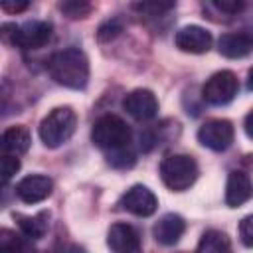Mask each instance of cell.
<instances>
[{
    "mask_svg": "<svg viewBox=\"0 0 253 253\" xmlns=\"http://www.w3.org/2000/svg\"><path fill=\"white\" fill-rule=\"evenodd\" d=\"M107 245L111 253H142L140 235L130 223H113L107 231Z\"/></svg>",
    "mask_w": 253,
    "mask_h": 253,
    "instance_id": "10",
    "label": "cell"
},
{
    "mask_svg": "<svg viewBox=\"0 0 253 253\" xmlns=\"http://www.w3.org/2000/svg\"><path fill=\"white\" fill-rule=\"evenodd\" d=\"M253 196V182L241 170H231L225 182V204L229 208H239Z\"/></svg>",
    "mask_w": 253,
    "mask_h": 253,
    "instance_id": "14",
    "label": "cell"
},
{
    "mask_svg": "<svg viewBox=\"0 0 253 253\" xmlns=\"http://www.w3.org/2000/svg\"><path fill=\"white\" fill-rule=\"evenodd\" d=\"M247 87H249V91H253V67L247 73Z\"/></svg>",
    "mask_w": 253,
    "mask_h": 253,
    "instance_id": "30",
    "label": "cell"
},
{
    "mask_svg": "<svg viewBox=\"0 0 253 253\" xmlns=\"http://www.w3.org/2000/svg\"><path fill=\"white\" fill-rule=\"evenodd\" d=\"M217 51L229 59H241L253 53V26L221 34L217 40Z\"/></svg>",
    "mask_w": 253,
    "mask_h": 253,
    "instance_id": "8",
    "label": "cell"
},
{
    "mask_svg": "<svg viewBox=\"0 0 253 253\" xmlns=\"http://www.w3.org/2000/svg\"><path fill=\"white\" fill-rule=\"evenodd\" d=\"M134 162H136V154L132 152L130 146H125V148L107 152V164L113 166V168H121V170H125V168L134 166Z\"/></svg>",
    "mask_w": 253,
    "mask_h": 253,
    "instance_id": "20",
    "label": "cell"
},
{
    "mask_svg": "<svg viewBox=\"0 0 253 253\" xmlns=\"http://www.w3.org/2000/svg\"><path fill=\"white\" fill-rule=\"evenodd\" d=\"M18 170H20V158L12 156V154H2V180H4V184H8Z\"/></svg>",
    "mask_w": 253,
    "mask_h": 253,
    "instance_id": "25",
    "label": "cell"
},
{
    "mask_svg": "<svg viewBox=\"0 0 253 253\" xmlns=\"http://www.w3.org/2000/svg\"><path fill=\"white\" fill-rule=\"evenodd\" d=\"M239 237L245 247H253V213L245 215L239 221Z\"/></svg>",
    "mask_w": 253,
    "mask_h": 253,
    "instance_id": "26",
    "label": "cell"
},
{
    "mask_svg": "<svg viewBox=\"0 0 253 253\" xmlns=\"http://www.w3.org/2000/svg\"><path fill=\"white\" fill-rule=\"evenodd\" d=\"M30 6V2H16V0H4L0 4V8L8 14H18V12H24L26 8Z\"/></svg>",
    "mask_w": 253,
    "mask_h": 253,
    "instance_id": "27",
    "label": "cell"
},
{
    "mask_svg": "<svg viewBox=\"0 0 253 253\" xmlns=\"http://www.w3.org/2000/svg\"><path fill=\"white\" fill-rule=\"evenodd\" d=\"M176 4L174 2H136V4H132V8L140 14V16H144V18H160L162 14H166L168 10H172Z\"/></svg>",
    "mask_w": 253,
    "mask_h": 253,
    "instance_id": "21",
    "label": "cell"
},
{
    "mask_svg": "<svg viewBox=\"0 0 253 253\" xmlns=\"http://www.w3.org/2000/svg\"><path fill=\"white\" fill-rule=\"evenodd\" d=\"M55 253H85V249L83 247H77V245H63Z\"/></svg>",
    "mask_w": 253,
    "mask_h": 253,
    "instance_id": "29",
    "label": "cell"
},
{
    "mask_svg": "<svg viewBox=\"0 0 253 253\" xmlns=\"http://www.w3.org/2000/svg\"><path fill=\"white\" fill-rule=\"evenodd\" d=\"M51 34H53V26L49 22L32 20V22H26L24 26H18L14 45L24 49H38L51 40Z\"/></svg>",
    "mask_w": 253,
    "mask_h": 253,
    "instance_id": "12",
    "label": "cell"
},
{
    "mask_svg": "<svg viewBox=\"0 0 253 253\" xmlns=\"http://www.w3.org/2000/svg\"><path fill=\"white\" fill-rule=\"evenodd\" d=\"M206 18L213 22H227L235 16H239L245 10V2L241 0H210L202 4Z\"/></svg>",
    "mask_w": 253,
    "mask_h": 253,
    "instance_id": "17",
    "label": "cell"
},
{
    "mask_svg": "<svg viewBox=\"0 0 253 253\" xmlns=\"http://www.w3.org/2000/svg\"><path fill=\"white\" fill-rule=\"evenodd\" d=\"M30 144H32V134L24 125L8 126L2 134V152L4 154L20 156V154L28 152Z\"/></svg>",
    "mask_w": 253,
    "mask_h": 253,
    "instance_id": "16",
    "label": "cell"
},
{
    "mask_svg": "<svg viewBox=\"0 0 253 253\" xmlns=\"http://www.w3.org/2000/svg\"><path fill=\"white\" fill-rule=\"evenodd\" d=\"M130 126L117 115H103L95 121L91 128V140L97 148L111 152L125 146H130Z\"/></svg>",
    "mask_w": 253,
    "mask_h": 253,
    "instance_id": "4",
    "label": "cell"
},
{
    "mask_svg": "<svg viewBox=\"0 0 253 253\" xmlns=\"http://www.w3.org/2000/svg\"><path fill=\"white\" fill-rule=\"evenodd\" d=\"M186 231V221L182 215L178 213H166L162 215L154 227H152V235L160 245H174L180 241V237Z\"/></svg>",
    "mask_w": 253,
    "mask_h": 253,
    "instance_id": "15",
    "label": "cell"
},
{
    "mask_svg": "<svg viewBox=\"0 0 253 253\" xmlns=\"http://www.w3.org/2000/svg\"><path fill=\"white\" fill-rule=\"evenodd\" d=\"M53 180L43 174H30L16 184V196L24 204H40L51 196Z\"/></svg>",
    "mask_w": 253,
    "mask_h": 253,
    "instance_id": "11",
    "label": "cell"
},
{
    "mask_svg": "<svg viewBox=\"0 0 253 253\" xmlns=\"http://www.w3.org/2000/svg\"><path fill=\"white\" fill-rule=\"evenodd\" d=\"M239 91V81H237V75L229 69H223V71H217L213 73L202 87V99L213 107H221V105H227L235 99Z\"/></svg>",
    "mask_w": 253,
    "mask_h": 253,
    "instance_id": "5",
    "label": "cell"
},
{
    "mask_svg": "<svg viewBox=\"0 0 253 253\" xmlns=\"http://www.w3.org/2000/svg\"><path fill=\"white\" fill-rule=\"evenodd\" d=\"M243 128H245V134H247L249 138H253V109L247 113V117H245V121H243Z\"/></svg>",
    "mask_w": 253,
    "mask_h": 253,
    "instance_id": "28",
    "label": "cell"
},
{
    "mask_svg": "<svg viewBox=\"0 0 253 253\" xmlns=\"http://www.w3.org/2000/svg\"><path fill=\"white\" fill-rule=\"evenodd\" d=\"M200 168L190 154H168L160 162V178L172 192H186L198 180Z\"/></svg>",
    "mask_w": 253,
    "mask_h": 253,
    "instance_id": "3",
    "label": "cell"
},
{
    "mask_svg": "<svg viewBox=\"0 0 253 253\" xmlns=\"http://www.w3.org/2000/svg\"><path fill=\"white\" fill-rule=\"evenodd\" d=\"M176 47L186 53H206L210 51L213 38L211 34L202 26H184L176 32Z\"/></svg>",
    "mask_w": 253,
    "mask_h": 253,
    "instance_id": "13",
    "label": "cell"
},
{
    "mask_svg": "<svg viewBox=\"0 0 253 253\" xmlns=\"http://www.w3.org/2000/svg\"><path fill=\"white\" fill-rule=\"evenodd\" d=\"M123 30H125V24H123L121 18H109V20H105V22L99 26V30H97V40H99V42H111V40H115L117 36H121Z\"/></svg>",
    "mask_w": 253,
    "mask_h": 253,
    "instance_id": "23",
    "label": "cell"
},
{
    "mask_svg": "<svg viewBox=\"0 0 253 253\" xmlns=\"http://www.w3.org/2000/svg\"><path fill=\"white\" fill-rule=\"evenodd\" d=\"M0 253H28V251L20 235H16L10 229H2L0 231Z\"/></svg>",
    "mask_w": 253,
    "mask_h": 253,
    "instance_id": "22",
    "label": "cell"
},
{
    "mask_svg": "<svg viewBox=\"0 0 253 253\" xmlns=\"http://www.w3.org/2000/svg\"><path fill=\"white\" fill-rule=\"evenodd\" d=\"M123 109L136 121H150L158 113V99L150 89H134L123 99Z\"/></svg>",
    "mask_w": 253,
    "mask_h": 253,
    "instance_id": "9",
    "label": "cell"
},
{
    "mask_svg": "<svg viewBox=\"0 0 253 253\" xmlns=\"http://www.w3.org/2000/svg\"><path fill=\"white\" fill-rule=\"evenodd\" d=\"M51 79L67 89L83 91L89 83V59L79 47H67L55 51L47 61Z\"/></svg>",
    "mask_w": 253,
    "mask_h": 253,
    "instance_id": "1",
    "label": "cell"
},
{
    "mask_svg": "<svg viewBox=\"0 0 253 253\" xmlns=\"http://www.w3.org/2000/svg\"><path fill=\"white\" fill-rule=\"evenodd\" d=\"M14 219L18 221L20 231L28 237V239H40L45 235L47 231V211H40L36 215H22V213H14Z\"/></svg>",
    "mask_w": 253,
    "mask_h": 253,
    "instance_id": "18",
    "label": "cell"
},
{
    "mask_svg": "<svg viewBox=\"0 0 253 253\" xmlns=\"http://www.w3.org/2000/svg\"><path fill=\"white\" fill-rule=\"evenodd\" d=\"M59 10L71 18V20H79V18H85L91 14L93 6L89 2H77V0H67V2H61L59 4Z\"/></svg>",
    "mask_w": 253,
    "mask_h": 253,
    "instance_id": "24",
    "label": "cell"
},
{
    "mask_svg": "<svg viewBox=\"0 0 253 253\" xmlns=\"http://www.w3.org/2000/svg\"><path fill=\"white\" fill-rule=\"evenodd\" d=\"M235 128L227 119H210L198 130V140L215 152H223L233 144Z\"/></svg>",
    "mask_w": 253,
    "mask_h": 253,
    "instance_id": "6",
    "label": "cell"
},
{
    "mask_svg": "<svg viewBox=\"0 0 253 253\" xmlns=\"http://www.w3.org/2000/svg\"><path fill=\"white\" fill-rule=\"evenodd\" d=\"M119 206L125 210V211H130L138 217H148L156 211L158 208V198L154 196L152 190H148L146 186L142 184H134L130 186L123 196H121V202Z\"/></svg>",
    "mask_w": 253,
    "mask_h": 253,
    "instance_id": "7",
    "label": "cell"
},
{
    "mask_svg": "<svg viewBox=\"0 0 253 253\" xmlns=\"http://www.w3.org/2000/svg\"><path fill=\"white\" fill-rule=\"evenodd\" d=\"M196 253H233L229 237L219 229H210L202 235Z\"/></svg>",
    "mask_w": 253,
    "mask_h": 253,
    "instance_id": "19",
    "label": "cell"
},
{
    "mask_svg": "<svg viewBox=\"0 0 253 253\" xmlns=\"http://www.w3.org/2000/svg\"><path fill=\"white\" fill-rule=\"evenodd\" d=\"M77 128V115L71 107L51 109L40 123V138L47 148H57L67 142Z\"/></svg>",
    "mask_w": 253,
    "mask_h": 253,
    "instance_id": "2",
    "label": "cell"
}]
</instances>
